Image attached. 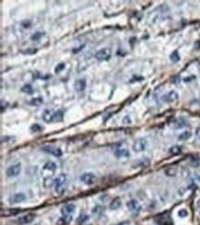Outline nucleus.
<instances>
[{
  "instance_id": "nucleus-32",
  "label": "nucleus",
  "mask_w": 200,
  "mask_h": 225,
  "mask_svg": "<svg viewBox=\"0 0 200 225\" xmlns=\"http://www.w3.org/2000/svg\"><path fill=\"white\" fill-rule=\"evenodd\" d=\"M133 78H135V79H132L131 82H133V81H141V80L144 79L143 77H134Z\"/></svg>"
},
{
  "instance_id": "nucleus-20",
  "label": "nucleus",
  "mask_w": 200,
  "mask_h": 225,
  "mask_svg": "<svg viewBox=\"0 0 200 225\" xmlns=\"http://www.w3.org/2000/svg\"><path fill=\"white\" fill-rule=\"evenodd\" d=\"M21 92L24 93H28V94H32L33 93V88L31 87V85L30 84H26L21 88Z\"/></svg>"
},
{
  "instance_id": "nucleus-24",
  "label": "nucleus",
  "mask_w": 200,
  "mask_h": 225,
  "mask_svg": "<svg viewBox=\"0 0 200 225\" xmlns=\"http://www.w3.org/2000/svg\"><path fill=\"white\" fill-rule=\"evenodd\" d=\"M170 58H171V60L172 61V62H178L180 60V56H179V53H178V52L177 51H174V53H172V55L170 56Z\"/></svg>"
},
{
  "instance_id": "nucleus-2",
  "label": "nucleus",
  "mask_w": 200,
  "mask_h": 225,
  "mask_svg": "<svg viewBox=\"0 0 200 225\" xmlns=\"http://www.w3.org/2000/svg\"><path fill=\"white\" fill-rule=\"evenodd\" d=\"M148 147V140L146 138H138L135 141L134 145H133V149L134 151L136 152H141L144 151Z\"/></svg>"
},
{
  "instance_id": "nucleus-16",
  "label": "nucleus",
  "mask_w": 200,
  "mask_h": 225,
  "mask_svg": "<svg viewBox=\"0 0 200 225\" xmlns=\"http://www.w3.org/2000/svg\"><path fill=\"white\" fill-rule=\"evenodd\" d=\"M191 136H192V132L190 130H185L178 136V139L180 141H186L191 138Z\"/></svg>"
},
{
  "instance_id": "nucleus-15",
  "label": "nucleus",
  "mask_w": 200,
  "mask_h": 225,
  "mask_svg": "<svg viewBox=\"0 0 200 225\" xmlns=\"http://www.w3.org/2000/svg\"><path fill=\"white\" fill-rule=\"evenodd\" d=\"M57 169L56 164L53 162H47L44 166V171H48V172H56Z\"/></svg>"
},
{
  "instance_id": "nucleus-29",
  "label": "nucleus",
  "mask_w": 200,
  "mask_h": 225,
  "mask_svg": "<svg viewBox=\"0 0 200 225\" xmlns=\"http://www.w3.org/2000/svg\"><path fill=\"white\" fill-rule=\"evenodd\" d=\"M44 33H34L33 35L31 36V40H33V41L39 40V39L42 38V36H44Z\"/></svg>"
},
{
  "instance_id": "nucleus-23",
  "label": "nucleus",
  "mask_w": 200,
  "mask_h": 225,
  "mask_svg": "<svg viewBox=\"0 0 200 225\" xmlns=\"http://www.w3.org/2000/svg\"><path fill=\"white\" fill-rule=\"evenodd\" d=\"M185 126H187V124L183 120H178L174 123V127H175V128H183Z\"/></svg>"
},
{
  "instance_id": "nucleus-5",
  "label": "nucleus",
  "mask_w": 200,
  "mask_h": 225,
  "mask_svg": "<svg viewBox=\"0 0 200 225\" xmlns=\"http://www.w3.org/2000/svg\"><path fill=\"white\" fill-rule=\"evenodd\" d=\"M80 180H81V182L84 183L85 185H93V184L96 183L97 177H96V175L92 173H85L80 176Z\"/></svg>"
},
{
  "instance_id": "nucleus-1",
  "label": "nucleus",
  "mask_w": 200,
  "mask_h": 225,
  "mask_svg": "<svg viewBox=\"0 0 200 225\" xmlns=\"http://www.w3.org/2000/svg\"><path fill=\"white\" fill-rule=\"evenodd\" d=\"M55 190L57 195H62L66 190V185H67V175L65 174H59L57 177L55 179Z\"/></svg>"
},
{
  "instance_id": "nucleus-14",
  "label": "nucleus",
  "mask_w": 200,
  "mask_h": 225,
  "mask_svg": "<svg viewBox=\"0 0 200 225\" xmlns=\"http://www.w3.org/2000/svg\"><path fill=\"white\" fill-rule=\"evenodd\" d=\"M121 204H122V201L120 199V197H115V199H112V202L110 203L109 208H110V210H117V208H119L121 207Z\"/></svg>"
},
{
  "instance_id": "nucleus-33",
  "label": "nucleus",
  "mask_w": 200,
  "mask_h": 225,
  "mask_svg": "<svg viewBox=\"0 0 200 225\" xmlns=\"http://www.w3.org/2000/svg\"><path fill=\"white\" fill-rule=\"evenodd\" d=\"M197 137H198V138H199V140H200V128H198V129H197Z\"/></svg>"
},
{
  "instance_id": "nucleus-30",
  "label": "nucleus",
  "mask_w": 200,
  "mask_h": 225,
  "mask_svg": "<svg viewBox=\"0 0 200 225\" xmlns=\"http://www.w3.org/2000/svg\"><path fill=\"white\" fill-rule=\"evenodd\" d=\"M42 129V127L40 126L39 125H37V124H35V125H33V126H31V130L33 131V132H39Z\"/></svg>"
},
{
  "instance_id": "nucleus-10",
  "label": "nucleus",
  "mask_w": 200,
  "mask_h": 225,
  "mask_svg": "<svg viewBox=\"0 0 200 225\" xmlns=\"http://www.w3.org/2000/svg\"><path fill=\"white\" fill-rule=\"evenodd\" d=\"M75 208H76V206L74 204H72V203L67 204L61 208V213L63 216H69V215H71V213H73L75 211Z\"/></svg>"
},
{
  "instance_id": "nucleus-13",
  "label": "nucleus",
  "mask_w": 200,
  "mask_h": 225,
  "mask_svg": "<svg viewBox=\"0 0 200 225\" xmlns=\"http://www.w3.org/2000/svg\"><path fill=\"white\" fill-rule=\"evenodd\" d=\"M26 199V197L24 194L22 193H19V194H15L13 195L11 197H10V202L14 203V204H17V203H20V202H23Z\"/></svg>"
},
{
  "instance_id": "nucleus-9",
  "label": "nucleus",
  "mask_w": 200,
  "mask_h": 225,
  "mask_svg": "<svg viewBox=\"0 0 200 225\" xmlns=\"http://www.w3.org/2000/svg\"><path fill=\"white\" fill-rule=\"evenodd\" d=\"M113 154H115V156L118 159H125V158H128L130 156V152L128 151V149H122V148L115 149V151H113Z\"/></svg>"
},
{
  "instance_id": "nucleus-26",
  "label": "nucleus",
  "mask_w": 200,
  "mask_h": 225,
  "mask_svg": "<svg viewBox=\"0 0 200 225\" xmlns=\"http://www.w3.org/2000/svg\"><path fill=\"white\" fill-rule=\"evenodd\" d=\"M122 123L124 125H131L132 124V119L129 115L124 116V118L122 119Z\"/></svg>"
},
{
  "instance_id": "nucleus-34",
  "label": "nucleus",
  "mask_w": 200,
  "mask_h": 225,
  "mask_svg": "<svg viewBox=\"0 0 200 225\" xmlns=\"http://www.w3.org/2000/svg\"><path fill=\"white\" fill-rule=\"evenodd\" d=\"M197 67H198V69H199V70H200V62L198 63V65H197Z\"/></svg>"
},
{
  "instance_id": "nucleus-12",
  "label": "nucleus",
  "mask_w": 200,
  "mask_h": 225,
  "mask_svg": "<svg viewBox=\"0 0 200 225\" xmlns=\"http://www.w3.org/2000/svg\"><path fill=\"white\" fill-rule=\"evenodd\" d=\"M34 218H35L34 214H31V213L26 214V215H24V216H22V217H20V218L18 219V222H19V224H28V223H31L32 221H33Z\"/></svg>"
},
{
  "instance_id": "nucleus-17",
  "label": "nucleus",
  "mask_w": 200,
  "mask_h": 225,
  "mask_svg": "<svg viewBox=\"0 0 200 225\" xmlns=\"http://www.w3.org/2000/svg\"><path fill=\"white\" fill-rule=\"evenodd\" d=\"M53 112H52L50 110H45L44 112V114H42V119L47 123L53 122Z\"/></svg>"
},
{
  "instance_id": "nucleus-18",
  "label": "nucleus",
  "mask_w": 200,
  "mask_h": 225,
  "mask_svg": "<svg viewBox=\"0 0 200 225\" xmlns=\"http://www.w3.org/2000/svg\"><path fill=\"white\" fill-rule=\"evenodd\" d=\"M63 116H64V114L62 111L58 110L55 112L53 115V122H61L63 120Z\"/></svg>"
},
{
  "instance_id": "nucleus-4",
  "label": "nucleus",
  "mask_w": 200,
  "mask_h": 225,
  "mask_svg": "<svg viewBox=\"0 0 200 225\" xmlns=\"http://www.w3.org/2000/svg\"><path fill=\"white\" fill-rule=\"evenodd\" d=\"M126 206H127L128 210L130 211L133 214V215H138V214L140 211H141V208H142L141 205H140L139 203L137 200H135V199H132L130 201H128Z\"/></svg>"
},
{
  "instance_id": "nucleus-28",
  "label": "nucleus",
  "mask_w": 200,
  "mask_h": 225,
  "mask_svg": "<svg viewBox=\"0 0 200 225\" xmlns=\"http://www.w3.org/2000/svg\"><path fill=\"white\" fill-rule=\"evenodd\" d=\"M65 67H66V65H65V63H60V64H58V65H57V66L56 67V68H55L56 73H59L60 71H62Z\"/></svg>"
},
{
  "instance_id": "nucleus-8",
  "label": "nucleus",
  "mask_w": 200,
  "mask_h": 225,
  "mask_svg": "<svg viewBox=\"0 0 200 225\" xmlns=\"http://www.w3.org/2000/svg\"><path fill=\"white\" fill-rule=\"evenodd\" d=\"M178 99H179V94H178L177 92L175 90H171V92H167L163 97L162 100L165 101V103H174Z\"/></svg>"
},
{
  "instance_id": "nucleus-22",
  "label": "nucleus",
  "mask_w": 200,
  "mask_h": 225,
  "mask_svg": "<svg viewBox=\"0 0 200 225\" xmlns=\"http://www.w3.org/2000/svg\"><path fill=\"white\" fill-rule=\"evenodd\" d=\"M165 174L168 176H175L177 174V169L175 167H169L165 170Z\"/></svg>"
},
{
  "instance_id": "nucleus-3",
  "label": "nucleus",
  "mask_w": 200,
  "mask_h": 225,
  "mask_svg": "<svg viewBox=\"0 0 200 225\" xmlns=\"http://www.w3.org/2000/svg\"><path fill=\"white\" fill-rule=\"evenodd\" d=\"M111 57V50L109 48H102L95 53V58L99 61H106Z\"/></svg>"
},
{
  "instance_id": "nucleus-11",
  "label": "nucleus",
  "mask_w": 200,
  "mask_h": 225,
  "mask_svg": "<svg viewBox=\"0 0 200 225\" xmlns=\"http://www.w3.org/2000/svg\"><path fill=\"white\" fill-rule=\"evenodd\" d=\"M86 86H87V82H86V80L84 78L76 80L74 83V88L77 92H83L86 89Z\"/></svg>"
},
{
  "instance_id": "nucleus-25",
  "label": "nucleus",
  "mask_w": 200,
  "mask_h": 225,
  "mask_svg": "<svg viewBox=\"0 0 200 225\" xmlns=\"http://www.w3.org/2000/svg\"><path fill=\"white\" fill-rule=\"evenodd\" d=\"M181 152V148L178 146H174L170 149V153L171 154H179Z\"/></svg>"
},
{
  "instance_id": "nucleus-19",
  "label": "nucleus",
  "mask_w": 200,
  "mask_h": 225,
  "mask_svg": "<svg viewBox=\"0 0 200 225\" xmlns=\"http://www.w3.org/2000/svg\"><path fill=\"white\" fill-rule=\"evenodd\" d=\"M19 212V208H10V210H6L2 212V216H12L16 215Z\"/></svg>"
},
{
  "instance_id": "nucleus-7",
  "label": "nucleus",
  "mask_w": 200,
  "mask_h": 225,
  "mask_svg": "<svg viewBox=\"0 0 200 225\" xmlns=\"http://www.w3.org/2000/svg\"><path fill=\"white\" fill-rule=\"evenodd\" d=\"M42 149L44 151H45L47 153H50V154L53 155V156H56V157H60L63 154L61 149L59 148L55 147V146H49L48 145V146H45V147H42Z\"/></svg>"
},
{
  "instance_id": "nucleus-21",
  "label": "nucleus",
  "mask_w": 200,
  "mask_h": 225,
  "mask_svg": "<svg viewBox=\"0 0 200 225\" xmlns=\"http://www.w3.org/2000/svg\"><path fill=\"white\" fill-rule=\"evenodd\" d=\"M42 103H44V100H42V98H41V97L34 98V99L31 100V101H30V103L34 106H40L41 104H42Z\"/></svg>"
},
{
  "instance_id": "nucleus-31",
  "label": "nucleus",
  "mask_w": 200,
  "mask_h": 225,
  "mask_svg": "<svg viewBox=\"0 0 200 225\" xmlns=\"http://www.w3.org/2000/svg\"><path fill=\"white\" fill-rule=\"evenodd\" d=\"M178 215H179L180 217L183 218V217H186L188 215V212L186 211V210H180L179 211H178Z\"/></svg>"
},
{
  "instance_id": "nucleus-27",
  "label": "nucleus",
  "mask_w": 200,
  "mask_h": 225,
  "mask_svg": "<svg viewBox=\"0 0 200 225\" xmlns=\"http://www.w3.org/2000/svg\"><path fill=\"white\" fill-rule=\"evenodd\" d=\"M88 219H89V216H88V215H86V214H82V215H80V217L78 218V222H79V223H83V222H87Z\"/></svg>"
},
{
  "instance_id": "nucleus-6",
  "label": "nucleus",
  "mask_w": 200,
  "mask_h": 225,
  "mask_svg": "<svg viewBox=\"0 0 200 225\" xmlns=\"http://www.w3.org/2000/svg\"><path fill=\"white\" fill-rule=\"evenodd\" d=\"M20 171H21L20 164L18 163V164H14V165L9 166L6 171V174H7V175L8 176V177H14V176H17V175L19 174Z\"/></svg>"
}]
</instances>
